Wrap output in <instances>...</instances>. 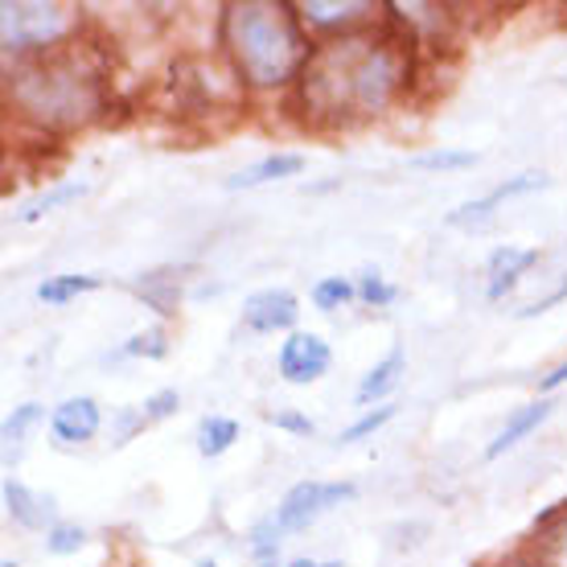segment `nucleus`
I'll list each match as a JSON object with an SVG mask.
<instances>
[{
	"label": "nucleus",
	"instance_id": "obj_35",
	"mask_svg": "<svg viewBox=\"0 0 567 567\" xmlns=\"http://www.w3.org/2000/svg\"><path fill=\"white\" fill-rule=\"evenodd\" d=\"M502 567H539V564H535V559H530V551L523 547V551H514L511 559H502Z\"/></svg>",
	"mask_w": 567,
	"mask_h": 567
},
{
	"label": "nucleus",
	"instance_id": "obj_36",
	"mask_svg": "<svg viewBox=\"0 0 567 567\" xmlns=\"http://www.w3.org/2000/svg\"><path fill=\"white\" fill-rule=\"evenodd\" d=\"M194 567H218V564H214L210 555H202V559H198V564H194Z\"/></svg>",
	"mask_w": 567,
	"mask_h": 567
},
{
	"label": "nucleus",
	"instance_id": "obj_20",
	"mask_svg": "<svg viewBox=\"0 0 567 567\" xmlns=\"http://www.w3.org/2000/svg\"><path fill=\"white\" fill-rule=\"evenodd\" d=\"M103 288L100 276H86V271H62V276H45L38 284V300L50 305V309H66L71 300H79L83 292H95Z\"/></svg>",
	"mask_w": 567,
	"mask_h": 567
},
{
	"label": "nucleus",
	"instance_id": "obj_16",
	"mask_svg": "<svg viewBox=\"0 0 567 567\" xmlns=\"http://www.w3.org/2000/svg\"><path fill=\"white\" fill-rule=\"evenodd\" d=\"M551 412H555V403L547 395L543 399H535V403H526V408H518V412L502 424V432H497L489 444H485V461H497V456H506V453H514L518 444H523L526 436H535L547 420H551Z\"/></svg>",
	"mask_w": 567,
	"mask_h": 567
},
{
	"label": "nucleus",
	"instance_id": "obj_11",
	"mask_svg": "<svg viewBox=\"0 0 567 567\" xmlns=\"http://www.w3.org/2000/svg\"><path fill=\"white\" fill-rule=\"evenodd\" d=\"M535 264H539V247H514V243L494 247L485 259V300H494V305L506 300Z\"/></svg>",
	"mask_w": 567,
	"mask_h": 567
},
{
	"label": "nucleus",
	"instance_id": "obj_9",
	"mask_svg": "<svg viewBox=\"0 0 567 567\" xmlns=\"http://www.w3.org/2000/svg\"><path fill=\"white\" fill-rule=\"evenodd\" d=\"M103 432V408L91 395L62 399L50 412V444L54 449H86Z\"/></svg>",
	"mask_w": 567,
	"mask_h": 567
},
{
	"label": "nucleus",
	"instance_id": "obj_19",
	"mask_svg": "<svg viewBox=\"0 0 567 567\" xmlns=\"http://www.w3.org/2000/svg\"><path fill=\"white\" fill-rule=\"evenodd\" d=\"M243 427L239 420H230V415H202L198 420V432H194V444H198V456H206V461H218V456H227L235 444H239Z\"/></svg>",
	"mask_w": 567,
	"mask_h": 567
},
{
	"label": "nucleus",
	"instance_id": "obj_26",
	"mask_svg": "<svg viewBox=\"0 0 567 567\" xmlns=\"http://www.w3.org/2000/svg\"><path fill=\"white\" fill-rule=\"evenodd\" d=\"M354 288H358V305H367V309H386V305H395V300H399V288L386 280L379 268L358 271Z\"/></svg>",
	"mask_w": 567,
	"mask_h": 567
},
{
	"label": "nucleus",
	"instance_id": "obj_30",
	"mask_svg": "<svg viewBox=\"0 0 567 567\" xmlns=\"http://www.w3.org/2000/svg\"><path fill=\"white\" fill-rule=\"evenodd\" d=\"M264 420H268L271 427L288 432V436H312V432H317V424H312L309 415H305V412H292V408H288V412H268Z\"/></svg>",
	"mask_w": 567,
	"mask_h": 567
},
{
	"label": "nucleus",
	"instance_id": "obj_24",
	"mask_svg": "<svg viewBox=\"0 0 567 567\" xmlns=\"http://www.w3.org/2000/svg\"><path fill=\"white\" fill-rule=\"evenodd\" d=\"M312 309H321V312H338L346 309V305H354L358 300V288L350 276H321V280L312 284Z\"/></svg>",
	"mask_w": 567,
	"mask_h": 567
},
{
	"label": "nucleus",
	"instance_id": "obj_18",
	"mask_svg": "<svg viewBox=\"0 0 567 567\" xmlns=\"http://www.w3.org/2000/svg\"><path fill=\"white\" fill-rule=\"evenodd\" d=\"M42 424H45V403H38V399H29V403H21V408H13V412L4 415L0 436H4V461H9V468L21 461L29 436H33Z\"/></svg>",
	"mask_w": 567,
	"mask_h": 567
},
{
	"label": "nucleus",
	"instance_id": "obj_5",
	"mask_svg": "<svg viewBox=\"0 0 567 567\" xmlns=\"http://www.w3.org/2000/svg\"><path fill=\"white\" fill-rule=\"evenodd\" d=\"M354 482H297L280 497V506H276L271 518H276L284 535H300V530H309L312 523H321L326 514H333L338 506L354 502Z\"/></svg>",
	"mask_w": 567,
	"mask_h": 567
},
{
	"label": "nucleus",
	"instance_id": "obj_15",
	"mask_svg": "<svg viewBox=\"0 0 567 567\" xmlns=\"http://www.w3.org/2000/svg\"><path fill=\"white\" fill-rule=\"evenodd\" d=\"M526 551L539 567H567V502H559V506H551L547 514L535 518Z\"/></svg>",
	"mask_w": 567,
	"mask_h": 567
},
{
	"label": "nucleus",
	"instance_id": "obj_8",
	"mask_svg": "<svg viewBox=\"0 0 567 567\" xmlns=\"http://www.w3.org/2000/svg\"><path fill=\"white\" fill-rule=\"evenodd\" d=\"M297 321H300V300L297 292H288V288H259L251 297L243 300V329H251V333H297Z\"/></svg>",
	"mask_w": 567,
	"mask_h": 567
},
{
	"label": "nucleus",
	"instance_id": "obj_27",
	"mask_svg": "<svg viewBox=\"0 0 567 567\" xmlns=\"http://www.w3.org/2000/svg\"><path fill=\"white\" fill-rule=\"evenodd\" d=\"M280 543H284V530L276 526V518H264V523L251 526V535H247V551L256 555V564H276Z\"/></svg>",
	"mask_w": 567,
	"mask_h": 567
},
{
	"label": "nucleus",
	"instance_id": "obj_38",
	"mask_svg": "<svg viewBox=\"0 0 567 567\" xmlns=\"http://www.w3.org/2000/svg\"><path fill=\"white\" fill-rule=\"evenodd\" d=\"M256 567H276V564H256Z\"/></svg>",
	"mask_w": 567,
	"mask_h": 567
},
{
	"label": "nucleus",
	"instance_id": "obj_1",
	"mask_svg": "<svg viewBox=\"0 0 567 567\" xmlns=\"http://www.w3.org/2000/svg\"><path fill=\"white\" fill-rule=\"evenodd\" d=\"M424 54L408 42V33L391 21L317 42L309 71L288 100L300 103L309 128H362L408 103L420 79Z\"/></svg>",
	"mask_w": 567,
	"mask_h": 567
},
{
	"label": "nucleus",
	"instance_id": "obj_25",
	"mask_svg": "<svg viewBox=\"0 0 567 567\" xmlns=\"http://www.w3.org/2000/svg\"><path fill=\"white\" fill-rule=\"evenodd\" d=\"M399 415V403H379V408H370V412H362L354 420V424H346L341 427V436H338V444H362V440H370V436H379L391 420Z\"/></svg>",
	"mask_w": 567,
	"mask_h": 567
},
{
	"label": "nucleus",
	"instance_id": "obj_37",
	"mask_svg": "<svg viewBox=\"0 0 567 567\" xmlns=\"http://www.w3.org/2000/svg\"><path fill=\"white\" fill-rule=\"evenodd\" d=\"M0 567H17V559H4V564H0Z\"/></svg>",
	"mask_w": 567,
	"mask_h": 567
},
{
	"label": "nucleus",
	"instance_id": "obj_33",
	"mask_svg": "<svg viewBox=\"0 0 567 567\" xmlns=\"http://www.w3.org/2000/svg\"><path fill=\"white\" fill-rule=\"evenodd\" d=\"M559 386H567V362H559L555 370H547L539 379V391L543 395H551V391H559Z\"/></svg>",
	"mask_w": 567,
	"mask_h": 567
},
{
	"label": "nucleus",
	"instance_id": "obj_21",
	"mask_svg": "<svg viewBox=\"0 0 567 567\" xmlns=\"http://www.w3.org/2000/svg\"><path fill=\"white\" fill-rule=\"evenodd\" d=\"M86 194V182H58L50 185V189H42L38 198H29L25 206H21V214H17V223H42L45 214L62 210V206H71V202H79Z\"/></svg>",
	"mask_w": 567,
	"mask_h": 567
},
{
	"label": "nucleus",
	"instance_id": "obj_12",
	"mask_svg": "<svg viewBox=\"0 0 567 567\" xmlns=\"http://www.w3.org/2000/svg\"><path fill=\"white\" fill-rule=\"evenodd\" d=\"M305 153H297V148H276V153L259 156V161H251L247 169L230 173L227 189L230 194H239V189H259V185H271V182H288V177H300L305 173Z\"/></svg>",
	"mask_w": 567,
	"mask_h": 567
},
{
	"label": "nucleus",
	"instance_id": "obj_28",
	"mask_svg": "<svg viewBox=\"0 0 567 567\" xmlns=\"http://www.w3.org/2000/svg\"><path fill=\"white\" fill-rule=\"evenodd\" d=\"M86 547V530L79 523H54L45 530V551L66 559V555H79Z\"/></svg>",
	"mask_w": 567,
	"mask_h": 567
},
{
	"label": "nucleus",
	"instance_id": "obj_32",
	"mask_svg": "<svg viewBox=\"0 0 567 567\" xmlns=\"http://www.w3.org/2000/svg\"><path fill=\"white\" fill-rule=\"evenodd\" d=\"M564 300H567V280L559 284V288H551L547 297H539V300H530V305H523V309H518V317H523V321H530V317H543V312H551L555 305H564Z\"/></svg>",
	"mask_w": 567,
	"mask_h": 567
},
{
	"label": "nucleus",
	"instance_id": "obj_2",
	"mask_svg": "<svg viewBox=\"0 0 567 567\" xmlns=\"http://www.w3.org/2000/svg\"><path fill=\"white\" fill-rule=\"evenodd\" d=\"M4 107L45 141L95 128L112 107V66L86 38L54 58L13 62L4 66Z\"/></svg>",
	"mask_w": 567,
	"mask_h": 567
},
{
	"label": "nucleus",
	"instance_id": "obj_4",
	"mask_svg": "<svg viewBox=\"0 0 567 567\" xmlns=\"http://www.w3.org/2000/svg\"><path fill=\"white\" fill-rule=\"evenodd\" d=\"M86 38V13L66 0H4L0 4V50L4 66L38 62L71 50Z\"/></svg>",
	"mask_w": 567,
	"mask_h": 567
},
{
	"label": "nucleus",
	"instance_id": "obj_14",
	"mask_svg": "<svg viewBox=\"0 0 567 567\" xmlns=\"http://www.w3.org/2000/svg\"><path fill=\"white\" fill-rule=\"evenodd\" d=\"M4 514L9 523L21 526V530H50L54 526V502L42 497L38 489H29L21 477H4Z\"/></svg>",
	"mask_w": 567,
	"mask_h": 567
},
{
	"label": "nucleus",
	"instance_id": "obj_22",
	"mask_svg": "<svg viewBox=\"0 0 567 567\" xmlns=\"http://www.w3.org/2000/svg\"><path fill=\"white\" fill-rule=\"evenodd\" d=\"M169 329L165 326H148L141 333H132L112 358H144V362H161V358H169Z\"/></svg>",
	"mask_w": 567,
	"mask_h": 567
},
{
	"label": "nucleus",
	"instance_id": "obj_31",
	"mask_svg": "<svg viewBox=\"0 0 567 567\" xmlns=\"http://www.w3.org/2000/svg\"><path fill=\"white\" fill-rule=\"evenodd\" d=\"M148 420H144L141 408H124V412H115V432H112V444H128L136 432H144Z\"/></svg>",
	"mask_w": 567,
	"mask_h": 567
},
{
	"label": "nucleus",
	"instance_id": "obj_3",
	"mask_svg": "<svg viewBox=\"0 0 567 567\" xmlns=\"http://www.w3.org/2000/svg\"><path fill=\"white\" fill-rule=\"evenodd\" d=\"M214 54L259 100H288L309 71L317 42L292 0H230L214 21Z\"/></svg>",
	"mask_w": 567,
	"mask_h": 567
},
{
	"label": "nucleus",
	"instance_id": "obj_34",
	"mask_svg": "<svg viewBox=\"0 0 567 567\" xmlns=\"http://www.w3.org/2000/svg\"><path fill=\"white\" fill-rule=\"evenodd\" d=\"M284 567H346L341 564V559H326V564H321V559H309V555H297V559H288V564Z\"/></svg>",
	"mask_w": 567,
	"mask_h": 567
},
{
	"label": "nucleus",
	"instance_id": "obj_23",
	"mask_svg": "<svg viewBox=\"0 0 567 567\" xmlns=\"http://www.w3.org/2000/svg\"><path fill=\"white\" fill-rule=\"evenodd\" d=\"M482 161V153L473 148H427V153H415L412 165L424 173H465Z\"/></svg>",
	"mask_w": 567,
	"mask_h": 567
},
{
	"label": "nucleus",
	"instance_id": "obj_17",
	"mask_svg": "<svg viewBox=\"0 0 567 567\" xmlns=\"http://www.w3.org/2000/svg\"><path fill=\"white\" fill-rule=\"evenodd\" d=\"M132 292L148 305V309L161 317V326L177 317V305H182V271L161 268V271H141L136 280L128 284Z\"/></svg>",
	"mask_w": 567,
	"mask_h": 567
},
{
	"label": "nucleus",
	"instance_id": "obj_6",
	"mask_svg": "<svg viewBox=\"0 0 567 567\" xmlns=\"http://www.w3.org/2000/svg\"><path fill=\"white\" fill-rule=\"evenodd\" d=\"M297 13L312 33V42H338V38L379 25L383 4H374V0H297Z\"/></svg>",
	"mask_w": 567,
	"mask_h": 567
},
{
	"label": "nucleus",
	"instance_id": "obj_10",
	"mask_svg": "<svg viewBox=\"0 0 567 567\" xmlns=\"http://www.w3.org/2000/svg\"><path fill=\"white\" fill-rule=\"evenodd\" d=\"M547 185H551V177H547V173H518V177H506V182L494 185L485 198H473V202H465V206H456L444 223H449V227L477 230V227H485V223L494 218L502 202L526 198V194H539V189H547Z\"/></svg>",
	"mask_w": 567,
	"mask_h": 567
},
{
	"label": "nucleus",
	"instance_id": "obj_29",
	"mask_svg": "<svg viewBox=\"0 0 567 567\" xmlns=\"http://www.w3.org/2000/svg\"><path fill=\"white\" fill-rule=\"evenodd\" d=\"M177 408H182V395H177V386H161V391H153V395L141 403V412L148 424H161V420H169V415H177Z\"/></svg>",
	"mask_w": 567,
	"mask_h": 567
},
{
	"label": "nucleus",
	"instance_id": "obj_7",
	"mask_svg": "<svg viewBox=\"0 0 567 567\" xmlns=\"http://www.w3.org/2000/svg\"><path fill=\"white\" fill-rule=\"evenodd\" d=\"M329 367H333V350L321 333L312 329H297L280 341V354H276V374H280L288 386H309L317 379H326Z\"/></svg>",
	"mask_w": 567,
	"mask_h": 567
},
{
	"label": "nucleus",
	"instance_id": "obj_13",
	"mask_svg": "<svg viewBox=\"0 0 567 567\" xmlns=\"http://www.w3.org/2000/svg\"><path fill=\"white\" fill-rule=\"evenodd\" d=\"M403 374H408V354H403V346H391V350L362 374V383H358V391H354V403L362 412L379 408V403H391L386 395H395L399 383H403Z\"/></svg>",
	"mask_w": 567,
	"mask_h": 567
}]
</instances>
